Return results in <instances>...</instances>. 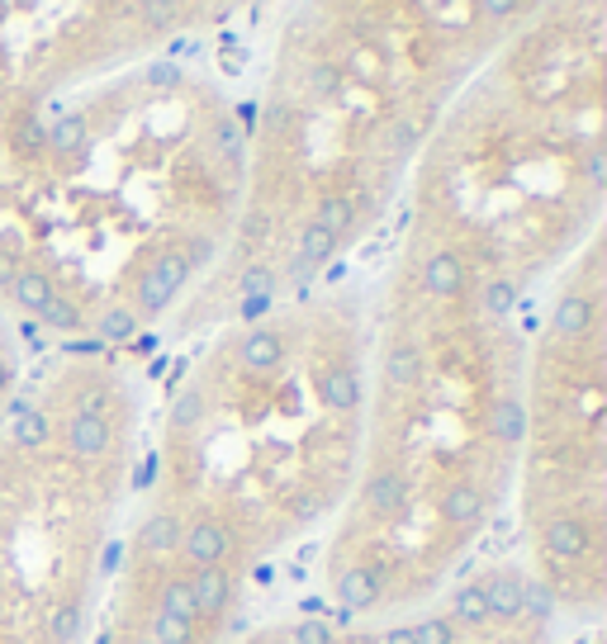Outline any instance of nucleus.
<instances>
[{
    "label": "nucleus",
    "instance_id": "obj_1",
    "mask_svg": "<svg viewBox=\"0 0 607 644\" xmlns=\"http://www.w3.org/2000/svg\"><path fill=\"white\" fill-rule=\"evenodd\" d=\"M180 550H186V559L200 564V569H218V564L228 559V531L214 521H200V526H190V531H180Z\"/></svg>",
    "mask_w": 607,
    "mask_h": 644
},
{
    "label": "nucleus",
    "instance_id": "obj_2",
    "mask_svg": "<svg viewBox=\"0 0 607 644\" xmlns=\"http://www.w3.org/2000/svg\"><path fill=\"white\" fill-rule=\"evenodd\" d=\"M380 588H384V569H346L338 578V607L342 611H366L380 602Z\"/></svg>",
    "mask_w": 607,
    "mask_h": 644
},
{
    "label": "nucleus",
    "instance_id": "obj_3",
    "mask_svg": "<svg viewBox=\"0 0 607 644\" xmlns=\"http://www.w3.org/2000/svg\"><path fill=\"white\" fill-rule=\"evenodd\" d=\"M541 541H546V555L555 559H579V555H589V526L579 517H551Z\"/></svg>",
    "mask_w": 607,
    "mask_h": 644
},
{
    "label": "nucleus",
    "instance_id": "obj_4",
    "mask_svg": "<svg viewBox=\"0 0 607 644\" xmlns=\"http://www.w3.org/2000/svg\"><path fill=\"white\" fill-rule=\"evenodd\" d=\"M480 593H484L489 616H503V621L522 616V578L513 573V569H498L489 583H480Z\"/></svg>",
    "mask_w": 607,
    "mask_h": 644
},
{
    "label": "nucleus",
    "instance_id": "obj_5",
    "mask_svg": "<svg viewBox=\"0 0 607 644\" xmlns=\"http://www.w3.org/2000/svg\"><path fill=\"white\" fill-rule=\"evenodd\" d=\"M318 399H323V407H332V413H352L361 403V379L352 370H342V365H332V370L318 375Z\"/></svg>",
    "mask_w": 607,
    "mask_h": 644
},
{
    "label": "nucleus",
    "instance_id": "obj_6",
    "mask_svg": "<svg viewBox=\"0 0 607 644\" xmlns=\"http://www.w3.org/2000/svg\"><path fill=\"white\" fill-rule=\"evenodd\" d=\"M67 451L76 459H96L110 451V427L105 417H72L67 422Z\"/></svg>",
    "mask_w": 607,
    "mask_h": 644
},
{
    "label": "nucleus",
    "instance_id": "obj_7",
    "mask_svg": "<svg viewBox=\"0 0 607 644\" xmlns=\"http://www.w3.org/2000/svg\"><path fill=\"white\" fill-rule=\"evenodd\" d=\"M589 327H593V304L584 294H565L560 304H555V313H551V332L555 337L570 341V337H584Z\"/></svg>",
    "mask_w": 607,
    "mask_h": 644
},
{
    "label": "nucleus",
    "instance_id": "obj_8",
    "mask_svg": "<svg viewBox=\"0 0 607 644\" xmlns=\"http://www.w3.org/2000/svg\"><path fill=\"white\" fill-rule=\"evenodd\" d=\"M190 588H195V607H200V616L210 611V616H218L232 602V578L224 573V569H200L195 578H190Z\"/></svg>",
    "mask_w": 607,
    "mask_h": 644
},
{
    "label": "nucleus",
    "instance_id": "obj_9",
    "mask_svg": "<svg viewBox=\"0 0 607 644\" xmlns=\"http://www.w3.org/2000/svg\"><path fill=\"white\" fill-rule=\"evenodd\" d=\"M489 437L503 445H518L527 437V407L518 399H498L489 407Z\"/></svg>",
    "mask_w": 607,
    "mask_h": 644
},
{
    "label": "nucleus",
    "instance_id": "obj_10",
    "mask_svg": "<svg viewBox=\"0 0 607 644\" xmlns=\"http://www.w3.org/2000/svg\"><path fill=\"white\" fill-rule=\"evenodd\" d=\"M428 289L437 299H451V294H460V285H465V266H460V256L456 252H437L432 261H428Z\"/></svg>",
    "mask_w": 607,
    "mask_h": 644
},
{
    "label": "nucleus",
    "instance_id": "obj_11",
    "mask_svg": "<svg viewBox=\"0 0 607 644\" xmlns=\"http://www.w3.org/2000/svg\"><path fill=\"white\" fill-rule=\"evenodd\" d=\"M280 356H286V346H280V337L270 332V327H256V332L242 341V365H248V370H276Z\"/></svg>",
    "mask_w": 607,
    "mask_h": 644
},
{
    "label": "nucleus",
    "instance_id": "obj_12",
    "mask_svg": "<svg viewBox=\"0 0 607 644\" xmlns=\"http://www.w3.org/2000/svg\"><path fill=\"white\" fill-rule=\"evenodd\" d=\"M10 294H15V304L24 313H43V304L58 294V289H53V280H48L43 270H20L15 285H10Z\"/></svg>",
    "mask_w": 607,
    "mask_h": 644
},
{
    "label": "nucleus",
    "instance_id": "obj_13",
    "mask_svg": "<svg viewBox=\"0 0 607 644\" xmlns=\"http://www.w3.org/2000/svg\"><path fill=\"white\" fill-rule=\"evenodd\" d=\"M442 517H446V521H460V526L480 521V517H484V493H480V489H470V483H456V489H446V497H442Z\"/></svg>",
    "mask_w": 607,
    "mask_h": 644
},
{
    "label": "nucleus",
    "instance_id": "obj_14",
    "mask_svg": "<svg viewBox=\"0 0 607 644\" xmlns=\"http://www.w3.org/2000/svg\"><path fill=\"white\" fill-rule=\"evenodd\" d=\"M138 545L148 550V555H172V550L180 545V521L176 517H148L143 531H138Z\"/></svg>",
    "mask_w": 607,
    "mask_h": 644
},
{
    "label": "nucleus",
    "instance_id": "obj_15",
    "mask_svg": "<svg viewBox=\"0 0 607 644\" xmlns=\"http://www.w3.org/2000/svg\"><path fill=\"white\" fill-rule=\"evenodd\" d=\"M332 252H338V232L332 228H323V223H308L304 228V238H300V261L304 266H328Z\"/></svg>",
    "mask_w": 607,
    "mask_h": 644
},
{
    "label": "nucleus",
    "instance_id": "obj_16",
    "mask_svg": "<svg viewBox=\"0 0 607 644\" xmlns=\"http://www.w3.org/2000/svg\"><path fill=\"white\" fill-rule=\"evenodd\" d=\"M366 503L380 512V517H394L399 507H404V479L399 475H376L366 483Z\"/></svg>",
    "mask_w": 607,
    "mask_h": 644
},
{
    "label": "nucleus",
    "instance_id": "obj_17",
    "mask_svg": "<svg viewBox=\"0 0 607 644\" xmlns=\"http://www.w3.org/2000/svg\"><path fill=\"white\" fill-rule=\"evenodd\" d=\"M162 611H166V616H176V621H190V626H195V616H200V607H195V588H190L186 578L166 583V588H162Z\"/></svg>",
    "mask_w": 607,
    "mask_h": 644
},
{
    "label": "nucleus",
    "instance_id": "obj_18",
    "mask_svg": "<svg viewBox=\"0 0 607 644\" xmlns=\"http://www.w3.org/2000/svg\"><path fill=\"white\" fill-rule=\"evenodd\" d=\"M456 621H465V626L489 621V607H484L480 583H475V588H456V597H451V626H456Z\"/></svg>",
    "mask_w": 607,
    "mask_h": 644
},
{
    "label": "nucleus",
    "instance_id": "obj_19",
    "mask_svg": "<svg viewBox=\"0 0 607 644\" xmlns=\"http://www.w3.org/2000/svg\"><path fill=\"white\" fill-rule=\"evenodd\" d=\"M38 318H43V327H53V332H81V308H76L72 304V299H62V294H53V299H48V304H43V313H38Z\"/></svg>",
    "mask_w": 607,
    "mask_h": 644
},
{
    "label": "nucleus",
    "instance_id": "obj_20",
    "mask_svg": "<svg viewBox=\"0 0 607 644\" xmlns=\"http://www.w3.org/2000/svg\"><path fill=\"white\" fill-rule=\"evenodd\" d=\"M152 280H157L166 294H176V289H186V280H190V261H186V252H162L157 256V266H152Z\"/></svg>",
    "mask_w": 607,
    "mask_h": 644
},
{
    "label": "nucleus",
    "instance_id": "obj_21",
    "mask_svg": "<svg viewBox=\"0 0 607 644\" xmlns=\"http://www.w3.org/2000/svg\"><path fill=\"white\" fill-rule=\"evenodd\" d=\"M86 134H90V128H86L81 114H67V119H58L53 128H48V148H53V152H76L86 142Z\"/></svg>",
    "mask_w": 607,
    "mask_h": 644
},
{
    "label": "nucleus",
    "instance_id": "obj_22",
    "mask_svg": "<svg viewBox=\"0 0 607 644\" xmlns=\"http://www.w3.org/2000/svg\"><path fill=\"white\" fill-rule=\"evenodd\" d=\"M96 332H100V341H134L138 337V318L128 308H105V313H100V323H96Z\"/></svg>",
    "mask_w": 607,
    "mask_h": 644
},
{
    "label": "nucleus",
    "instance_id": "obj_23",
    "mask_svg": "<svg viewBox=\"0 0 607 644\" xmlns=\"http://www.w3.org/2000/svg\"><path fill=\"white\" fill-rule=\"evenodd\" d=\"M384 370H390L394 384H418V375H422V351H418V346H394Z\"/></svg>",
    "mask_w": 607,
    "mask_h": 644
},
{
    "label": "nucleus",
    "instance_id": "obj_24",
    "mask_svg": "<svg viewBox=\"0 0 607 644\" xmlns=\"http://www.w3.org/2000/svg\"><path fill=\"white\" fill-rule=\"evenodd\" d=\"M10 431H15V441L24 445V451H38V445L53 437V427H48V417H43V413H24V417H15V422H10Z\"/></svg>",
    "mask_w": 607,
    "mask_h": 644
},
{
    "label": "nucleus",
    "instance_id": "obj_25",
    "mask_svg": "<svg viewBox=\"0 0 607 644\" xmlns=\"http://www.w3.org/2000/svg\"><path fill=\"white\" fill-rule=\"evenodd\" d=\"M190 635H195V626H190V621H176V616H166V611L152 616V635L148 640H157V644H190Z\"/></svg>",
    "mask_w": 607,
    "mask_h": 644
},
{
    "label": "nucleus",
    "instance_id": "obj_26",
    "mask_svg": "<svg viewBox=\"0 0 607 644\" xmlns=\"http://www.w3.org/2000/svg\"><path fill=\"white\" fill-rule=\"evenodd\" d=\"M270 289H276V270H270V266L242 270V280H238V294L242 299H270Z\"/></svg>",
    "mask_w": 607,
    "mask_h": 644
},
{
    "label": "nucleus",
    "instance_id": "obj_27",
    "mask_svg": "<svg viewBox=\"0 0 607 644\" xmlns=\"http://www.w3.org/2000/svg\"><path fill=\"white\" fill-rule=\"evenodd\" d=\"M200 417H204V399H200V393L195 389L180 393L176 407H172V427L176 431H190V427H200Z\"/></svg>",
    "mask_w": 607,
    "mask_h": 644
},
{
    "label": "nucleus",
    "instance_id": "obj_28",
    "mask_svg": "<svg viewBox=\"0 0 607 644\" xmlns=\"http://www.w3.org/2000/svg\"><path fill=\"white\" fill-rule=\"evenodd\" d=\"M314 223H323V228H346V223H352V200H346V194H328V200L318 204V218Z\"/></svg>",
    "mask_w": 607,
    "mask_h": 644
},
{
    "label": "nucleus",
    "instance_id": "obj_29",
    "mask_svg": "<svg viewBox=\"0 0 607 644\" xmlns=\"http://www.w3.org/2000/svg\"><path fill=\"white\" fill-rule=\"evenodd\" d=\"M513 304H518V285H513V280H489L484 285V308L494 313V318H503Z\"/></svg>",
    "mask_w": 607,
    "mask_h": 644
},
{
    "label": "nucleus",
    "instance_id": "obj_30",
    "mask_svg": "<svg viewBox=\"0 0 607 644\" xmlns=\"http://www.w3.org/2000/svg\"><path fill=\"white\" fill-rule=\"evenodd\" d=\"M76 635H81V607H76V602H62V607L53 611V640L72 644Z\"/></svg>",
    "mask_w": 607,
    "mask_h": 644
},
{
    "label": "nucleus",
    "instance_id": "obj_31",
    "mask_svg": "<svg viewBox=\"0 0 607 644\" xmlns=\"http://www.w3.org/2000/svg\"><path fill=\"white\" fill-rule=\"evenodd\" d=\"M522 611H532L536 621H551V611H555L551 588L546 583H522Z\"/></svg>",
    "mask_w": 607,
    "mask_h": 644
},
{
    "label": "nucleus",
    "instance_id": "obj_32",
    "mask_svg": "<svg viewBox=\"0 0 607 644\" xmlns=\"http://www.w3.org/2000/svg\"><path fill=\"white\" fill-rule=\"evenodd\" d=\"M451 640H456V626L446 616H432V621L413 626V644H451Z\"/></svg>",
    "mask_w": 607,
    "mask_h": 644
},
{
    "label": "nucleus",
    "instance_id": "obj_33",
    "mask_svg": "<svg viewBox=\"0 0 607 644\" xmlns=\"http://www.w3.org/2000/svg\"><path fill=\"white\" fill-rule=\"evenodd\" d=\"M308 86H314V96H318V100H332V96L342 90V72L332 67V62H318V67L308 72Z\"/></svg>",
    "mask_w": 607,
    "mask_h": 644
},
{
    "label": "nucleus",
    "instance_id": "obj_34",
    "mask_svg": "<svg viewBox=\"0 0 607 644\" xmlns=\"http://www.w3.org/2000/svg\"><path fill=\"white\" fill-rule=\"evenodd\" d=\"M138 304H143V313H152V318H157V313H162L166 304H172V294H166V289H162L157 280H152V275H148V280L138 285Z\"/></svg>",
    "mask_w": 607,
    "mask_h": 644
},
{
    "label": "nucleus",
    "instance_id": "obj_35",
    "mask_svg": "<svg viewBox=\"0 0 607 644\" xmlns=\"http://www.w3.org/2000/svg\"><path fill=\"white\" fill-rule=\"evenodd\" d=\"M110 407V389H86L81 399H76V417H100Z\"/></svg>",
    "mask_w": 607,
    "mask_h": 644
},
{
    "label": "nucleus",
    "instance_id": "obj_36",
    "mask_svg": "<svg viewBox=\"0 0 607 644\" xmlns=\"http://www.w3.org/2000/svg\"><path fill=\"white\" fill-rule=\"evenodd\" d=\"M294 644H332V630L323 621H300L294 626Z\"/></svg>",
    "mask_w": 607,
    "mask_h": 644
},
{
    "label": "nucleus",
    "instance_id": "obj_37",
    "mask_svg": "<svg viewBox=\"0 0 607 644\" xmlns=\"http://www.w3.org/2000/svg\"><path fill=\"white\" fill-rule=\"evenodd\" d=\"M20 148H24V152L48 148V128H43V124H34V119H24V124H20Z\"/></svg>",
    "mask_w": 607,
    "mask_h": 644
},
{
    "label": "nucleus",
    "instance_id": "obj_38",
    "mask_svg": "<svg viewBox=\"0 0 607 644\" xmlns=\"http://www.w3.org/2000/svg\"><path fill=\"white\" fill-rule=\"evenodd\" d=\"M238 142H242V134H238V124H214V148L218 152H232V156H238Z\"/></svg>",
    "mask_w": 607,
    "mask_h": 644
},
{
    "label": "nucleus",
    "instance_id": "obj_39",
    "mask_svg": "<svg viewBox=\"0 0 607 644\" xmlns=\"http://www.w3.org/2000/svg\"><path fill=\"white\" fill-rule=\"evenodd\" d=\"M290 124V110H286V100H270L266 104V134H280V128Z\"/></svg>",
    "mask_w": 607,
    "mask_h": 644
},
{
    "label": "nucleus",
    "instance_id": "obj_40",
    "mask_svg": "<svg viewBox=\"0 0 607 644\" xmlns=\"http://www.w3.org/2000/svg\"><path fill=\"white\" fill-rule=\"evenodd\" d=\"M138 15H143L148 24H166V20H176V5H162V0H157V5H143Z\"/></svg>",
    "mask_w": 607,
    "mask_h": 644
},
{
    "label": "nucleus",
    "instance_id": "obj_41",
    "mask_svg": "<svg viewBox=\"0 0 607 644\" xmlns=\"http://www.w3.org/2000/svg\"><path fill=\"white\" fill-rule=\"evenodd\" d=\"M15 252H5V247H0V289H10V285H15Z\"/></svg>",
    "mask_w": 607,
    "mask_h": 644
},
{
    "label": "nucleus",
    "instance_id": "obj_42",
    "mask_svg": "<svg viewBox=\"0 0 607 644\" xmlns=\"http://www.w3.org/2000/svg\"><path fill=\"white\" fill-rule=\"evenodd\" d=\"M413 142H418V124H399V128H394V148L408 152Z\"/></svg>",
    "mask_w": 607,
    "mask_h": 644
},
{
    "label": "nucleus",
    "instance_id": "obj_43",
    "mask_svg": "<svg viewBox=\"0 0 607 644\" xmlns=\"http://www.w3.org/2000/svg\"><path fill=\"white\" fill-rule=\"evenodd\" d=\"M119 564H124V545L114 541V545H105V555H100V569H105V573H114V569H119Z\"/></svg>",
    "mask_w": 607,
    "mask_h": 644
},
{
    "label": "nucleus",
    "instance_id": "obj_44",
    "mask_svg": "<svg viewBox=\"0 0 607 644\" xmlns=\"http://www.w3.org/2000/svg\"><path fill=\"white\" fill-rule=\"evenodd\" d=\"M210 256H214V242L210 238H195V252H186L190 266H195V261H210Z\"/></svg>",
    "mask_w": 607,
    "mask_h": 644
},
{
    "label": "nucleus",
    "instance_id": "obj_45",
    "mask_svg": "<svg viewBox=\"0 0 607 644\" xmlns=\"http://www.w3.org/2000/svg\"><path fill=\"white\" fill-rule=\"evenodd\" d=\"M148 81H157V86H172V81H176V67H172V62H162V67H152V72H148Z\"/></svg>",
    "mask_w": 607,
    "mask_h": 644
},
{
    "label": "nucleus",
    "instance_id": "obj_46",
    "mask_svg": "<svg viewBox=\"0 0 607 644\" xmlns=\"http://www.w3.org/2000/svg\"><path fill=\"white\" fill-rule=\"evenodd\" d=\"M513 10H518V5H508V0H494V5H484L480 15H489V20H508Z\"/></svg>",
    "mask_w": 607,
    "mask_h": 644
},
{
    "label": "nucleus",
    "instance_id": "obj_47",
    "mask_svg": "<svg viewBox=\"0 0 607 644\" xmlns=\"http://www.w3.org/2000/svg\"><path fill=\"white\" fill-rule=\"evenodd\" d=\"M380 644H413V626H399V630H390Z\"/></svg>",
    "mask_w": 607,
    "mask_h": 644
},
{
    "label": "nucleus",
    "instance_id": "obj_48",
    "mask_svg": "<svg viewBox=\"0 0 607 644\" xmlns=\"http://www.w3.org/2000/svg\"><path fill=\"white\" fill-rule=\"evenodd\" d=\"M603 171H607L603 152H593V156H589V180H598V186H603Z\"/></svg>",
    "mask_w": 607,
    "mask_h": 644
},
{
    "label": "nucleus",
    "instance_id": "obj_49",
    "mask_svg": "<svg viewBox=\"0 0 607 644\" xmlns=\"http://www.w3.org/2000/svg\"><path fill=\"white\" fill-rule=\"evenodd\" d=\"M270 304V299H248V304H242V313H248V318H256V313H262Z\"/></svg>",
    "mask_w": 607,
    "mask_h": 644
},
{
    "label": "nucleus",
    "instance_id": "obj_50",
    "mask_svg": "<svg viewBox=\"0 0 607 644\" xmlns=\"http://www.w3.org/2000/svg\"><path fill=\"white\" fill-rule=\"evenodd\" d=\"M72 356H86V351H96V341H67Z\"/></svg>",
    "mask_w": 607,
    "mask_h": 644
},
{
    "label": "nucleus",
    "instance_id": "obj_51",
    "mask_svg": "<svg viewBox=\"0 0 607 644\" xmlns=\"http://www.w3.org/2000/svg\"><path fill=\"white\" fill-rule=\"evenodd\" d=\"M5 384H10V370H5V365H0V393H5Z\"/></svg>",
    "mask_w": 607,
    "mask_h": 644
},
{
    "label": "nucleus",
    "instance_id": "obj_52",
    "mask_svg": "<svg viewBox=\"0 0 607 644\" xmlns=\"http://www.w3.org/2000/svg\"><path fill=\"white\" fill-rule=\"evenodd\" d=\"M134 644H157V640H148V635H143V640H134Z\"/></svg>",
    "mask_w": 607,
    "mask_h": 644
},
{
    "label": "nucleus",
    "instance_id": "obj_53",
    "mask_svg": "<svg viewBox=\"0 0 607 644\" xmlns=\"http://www.w3.org/2000/svg\"><path fill=\"white\" fill-rule=\"evenodd\" d=\"M5 15H10V5H0V20H5Z\"/></svg>",
    "mask_w": 607,
    "mask_h": 644
}]
</instances>
